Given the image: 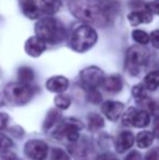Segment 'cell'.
<instances>
[{
    "mask_svg": "<svg viewBox=\"0 0 159 160\" xmlns=\"http://www.w3.org/2000/svg\"><path fill=\"white\" fill-rule=\"evenodd\" d=\"M88 128L91 131H96L99 130V128H104L105 125V121L104 118L102 116L97 113H91L88 114Z\"/></svg>",
    "mask_w": 159,
    "mask_h": 160,
    "instance_id": "cell-22",
    "label": "cell"
},
{
    "mask_svg": "<svg viewBox=\"0 0 159 160\" xmlns=\"http://www.w3.org/2000/svg\"><path fill=\"white\" fill-rule=\"evenodd\" d=\"M132 95L137 100V102H141L144 99L147 98V88L144 84H138L132 88Z\"/></svg>",
    "mask_w": 159,
    "mask_h": 160,
    "instance_id": "cell-25",
    "label": "cell"
},
{
    "mask_svg": "<svg viewBox=\"0 0 159 160\" xmlns=\"http://www.w3.org/2000/svg\"><path fill=\"white\" fill-rule=\"evenodd\" d=\"M12 146H13V142L8 136L0 133V152H6V150H9Z\"/></svg>",
    "mask_w": 159,
    "mask_h": 160,
    "instance_id": "cell-28",
    "label": "cell"
},
{
    "mask_svg": "<svg viewBox=\"0 0 159 160\" xmlns=\"http://www.w3.org/2000/svg\"><path fill=\"white\" fill-rule=\"evenodd\" d=\"M3 105H4V98L1 96V94H0V107H2Z\"/></svg>",
    "mask_w": 159,
    "mask_h": 160,
    "instance_id": "cell-37",
    "label": "cell"
},
{
    "mask_svg": "<svg viewBox=\"0 0 159 160\" xmlns=\"http://www.w3.org/2000/svg\"><path fill=\"white\" fill-rule=\"evenodd\" d=\"M22 11L24 15L31 20L38 19L40 15V8L35 0H23L22 1Z\"/></svg>",
    "mask_w": 159,
    "mask_h": 160,
    "instance_id": "cell-15",
    "label": "cell"
},
{
    "mask_svg": "<svg viewBox=\"0 0 159 160\" xmlns=\"http://www.w3.org/2000/svg\"><path fill=\"white\" fill-rule=\"evenodd\" d=\"M69 80L62 75L51 76L46 82V88L51 93L61 94L69 88Z\"/></svg>",
    "mask_w": 159,
    "mask_h": 160,
    "instance_id": "cell-12",
    "label": "cell"
},
{
    "mask_svg": "<svg viewBox=\"0 0 159 160\" xmlns=\"http://www.w3.org/2000/svg\"><path fill=\"white\" fill-rule=\"evenodd\" d=\"M151 122V118H149V113L146 110H141V111H136L135 117L133 120V127L135 128H145Z\"/></svg>",
    "mask_w": 159,
    "mask_h": 160,
    "instance_id": "cell-20",
    "label": "cell"
},
{
    "mask_svg": "<svg viewBox=\"0 0 159 160\" xmlns=\"http://www.w3.org/2000/svg\"><path fill=\"white\" fill-rule=\"evenodd\" d=\"M147 7H148L149 10L153 12V14L159 15V0H154L151 3L147 4Z\"/></svg>",
    "mask_w": 159,
    "mask_h": 160,
    "instance_id": "cell-33",
    "label": "cell"
},
{
    "mask_svg": "<svg viewBox=\"0 0 159 160\" xmlns=\"http://www.w3.org/2000/svg\"><path fill=\"white\" fill-rule=\"evenodd\" d=\"M40 11H42L46 14H56L61 9L62 2L61 0H40L39 1Z\"/></svg>",
    "mask_w": 159,
    "mask_h": 160,
    "instance_id": "cell-16",
    "label": "cell"
},
{
    "mask_svg": "<svg viewBox=\"0 0 159 160\" xmlns=\"http://www.w3.org/2000/svg\"><path fill=\"white\" fill-rule=\"evenodd\" d=\"M154 134L149 131H142L136 136V144L140 148H147L153 144L154 142Z\"/></svg>",
    "mask_w": 159,
    "mask_h": 160,
    "instance_id": "cell-18",
    "label": "cell"
},
{
    "mask_svg": "<svg viewBox=\"0 0 159 160\" xmlns=\"http://www.w3.org/2000/svg\"><path fill=\"white\" fill-rule=\"evenodd\" d=\"M83 127V123L77 119H67L66 121L60 122V124L53 131L52 135L56 137L66 136L70 142H77L80 137V130Z\"/></svg>",
    "mask_w": 159,
    "mask_h": 160,
    "instance_id": "cell-6",
    "label": "cell"
},
{
    "mask_svg": "<svg viewBox=\"0 0 159 160\" xmlns=\"http://www.w3.org/2000/svg\"><path fill=\"white\" fill-rule=\"evenodd\" d=\"M0 160H21V159L15 154H13L12 152L6 150V152H2L1 156H0Z\"/></svg>",
    "mask_w": 159,
    "mask_h": 160,
    "instance_id": "cell-31",
    "label": "cell"
},
{
    "mask_svg": "<svg viewBox=\"0 0 159 160\" xmlns=\"http://www.w3.org/2000/svg\"><path fill=\"white\" fill-rule=\"evenodd\" d=\"M125 160H142V156L138 152H132L125 157Z\"/></svg>",
    "mask_w": 159,
    "mask_h": 160,
    "instance_id": "cell-35",
    "label": "cell"
},
{
    "mask_svg": "<svg viewBox=\"0 0 159 160\" xmlns=\"http://www.w3.org/2000/svg\"><path fill=\"white\" fill-rule=\"evenodd\" d=\"M97 32L89 24H83L73 30L70 38V46L75 52H85L97 42Z\"/></svg>",
    "mask_w": 159,
    "mask_h": 160,
    "instance_id": "cell-3",
    "label": "cell"
},
{
    "mask_svg": "<svg viewBox=\"0 0 159 160\" xmlns=\"http://www.w3.org/2000/svg\"><path fill=\"white\" fill-rule=\"evenodd\" d=\"M47 42L38 36H31L24 44V50L30 57L37 58L46 50Z\"/></svg>",
    "mask_w": 159,
    "mask_h": 160,
    "instance_id": "cell-9",
    "label": "cell"
},
{
    "mask_svg": "<svg viewBox=\"0 0 159 160\" xmlns=\"http://www.w3.org/2000/svg\"><path fill=\"white\" fill-rule=\"evenodd\" d=\"M122 86L123 82L120 75H110L108 78H105V81L102 83L104 89L109 93H119L122 89Z\"/></svg>",
    "mask_w": 159,
    "mask_h": 160,
    "instance_id": "cell-14",
    "label": "cell"
},
{
    "mask_svg": "<svg viewBox=\"0 0 159 160\" xmlns=\"http://www.w3.org/2000/svg\"><path fill=\"white\" fill-rule=\"evenodd\" d=\"M34 97V88L22 82L10 83L4 87V98L13 106H23Z\"/></svg>",
    "mask_w": 159,
    "mask_h": 160,
    "instance_id": "cell-4",
    "label": "cell"
},
{
    "mask_svg": "<svg viewBox=\"0 0 159 160\" xmlns=\"http://www.w3.org/2000/svg\"><path fill=\"white\" fill-rule=\"evenodd\" d=\"M105 73L102 70L97 67H87L82 70L80 73V78L85 89H95L99 86H102L105 81Z\"/></svg>",
    "mask_w": 159,
    "mask_h": 160,
    "instance_id": "cell-7",
    "label": "cell"
},
{
    "mask_svg": "<svg viewBox=\"0 0 159 160\" xmlns=\"http://www.w3.org/2000/svg\"><path fill=\"white\" fill-rule=\"evenodd\" d=\"M87 98L93 103H99L100 101H102V95L98 93L97 88L88 89V91H87Z\"/></svg>",
    "mask_w": 159,
    "mask_h": 160,
    "instance_id": "cell-29",
    "label": "cell"
},
{
    "mask_svg": "<svg viewBox=\"0 0 159 160\" xmlns=\"http://www.w3.org/2000/svg\"><path fill=\"white\" fill-rule=\"evenodd\" d=\"M24 152L32 160H44L48 155V145L42 139H30L24 145Z\"/></svg>",
    "mask_w": 159,
    "mask_h": 160,
    "instance_id": "cell-8",
    "label": "cell"
},
{
    "mask_svg": "<svg viewBox=\"0 0 159 160\" xmlns=\"http://www.w3.org/2000/svg\"><path fill=\"white\" fill-rule=\"evenodd\" d=\"M145 160H159V147L149 150L145 156Z\"/></svg>",
    "mask_w": 159,
    "mask_h": 160,
    "instance_id": "cell-30",
    "label": "cell"
},
{
    "mask_svg": "<svg viewBox=\"0 0 159 160\" xmlns=\"http://www.w3.org/2000/svg\"><path fill=\"white\" fill-rule=\"evenodd\" d=\"M69 9L80 21L86 24L105 26L108 23V13L99 0H70Z\"/></svg>",
    "mask_w": 159,
    "mask_h": 160,
    "instance_id": "cell-1",
    "label": "cell"
},
{
    "mask_svg": "<svg viewBox=\"0 0 159 160\" xmlns=\"http://www.w3.org/2000/svg\"><path fill=\"white\" fill-rule=\"evenodd\" d=\"M34 71H33L31 68L28 67H22L17 71V78H19L20 82L26 83V84H30L34 80Z\"/></svg>",
    "mask_w": 159,
    "mask_h": 160,
    "instance_id": "cell-21",
    "label": "cell"
},
{
    "mask_svg": "<svg viewBox=\"0 0 159 160\" xmlns=\"http://www.w3.org/2000/svg\"><path fill=\"white\" fill-rule=\"evenodd\" d=\"M134 144V135L130 131H123L116 138V150L120 154L127 152V149L133 146Z\"/></svg>",
    "mask_w": 159,
    "mask_h": 160,
    "instance_id": "cell-13",
    "label": "cell"
},
{
    "mask_svg": "<svg viewBox=\"0 0 159 160\" xmlns=\"http://www.w3.org/2000/svg\"><path fill=\"white\" fill-rule=\"evenodd\" d=\"M124 105L120 101L107 100L102 105V111L107 119L110 121H117L122 114Z\"/></svg>",
    "mask_w": 159,
    "mask_h": 160,
    "instance_id": "cell-11",
    "label": "cell"
},
{
    "mask_svg": "<svg viewBox=\"0 0 159 160\" xmlns=\"http://www.w3.org/2000/svg\"><path fill=\"white\" fill-rule=\"evenodd\" d=\"M35 33L47 44H57L66 37L63 24L56 18H44L38 20L35 25Z\"/></svg>",
    "mask_w": 159,
    "mask_h": 160,
    "instance_id": "cell-2",
    "label": "cell"
},
{
    "mask_svg": "<svg viewBox=\"0 0 159 160\" xmlns=\"http://www.w3.org/2000/svg\"><path fill=\"white\" fill-rule=\"evenodd\" d=\"M51 160H70V156L61 148H52L51 149Z\"/></svg>",
    "mask_w": 159,
    "mask_h": 160,
    "instance_id": "cell-27",
    "label": "cell"
},
{
    "mask_svg": "<svg viewBox=\"0 0 159 160\" xmlns=\"http://www.w3.org/2000/svg\"><path fill=\"white\" fill-rule=\"evenodd\" d=\"M137 110L135 108L131 107L127 110V111L123 113L122 116V123L127 127H133V120H134V117H135V113Z\"/></svg>",
    "mask_w": 159,
    "mask_h": 160,
    "instance_id": "cell-26",
    "label": "cell"
},
{
    "mask_svg": "<svg viewBox=\"0 0 159 160\" xmlns=\"http://www.w3.org/2000/svg\"><path fill=\"white\" fill-rule=\"evenodd\" d=\"M9 122V116L3 112H0V130H3L7 128Z\"/></svg>",
    "mask_w": 159,
    "mask_h": 160,
    "instance_id": "cell-34",
    "label": "cell"
},
{
    "mask_svg": "<svg viewBox=\"0 0 159 160\" xmlns=\"http://www.w3.org/2000/svg\"><path fill=\"white\" fill-rule=\"evenodd\" d=\"M151 42L154 48L159 49V30H156L151 34Z\"/></svg>",
    "mask_w": 159,
    "mask_h": 160,
    "instance_id": "cell-32",
    "label": "cell"
},
{
    "mask_svg": "<svg viewBox=\"0 0 159 160\" xmlns=\"http://www.w3.org/2000/svg\"><path fill=\"white\" fill-rule=\"evenodd\" d=\"M149 53L143 45H134L130 47L125 57V67L132 75H137L142 68L147 63Z\"/></svg>",
    "mask_w": 159,
    "mask_h": 160,
    "instance_id": "cell-5",
    "label": "cell"
},
{
    "mask_svg": "<svg viewBox=\"0 0 159 160\" xmlns=\"http://www.w3.org/2000/svg\"><path fill=\"white\" fill-rule=\"evenodd\" d=\"M144 85L148 91H155L159 87V70L152 71L145 76Z\"/></svg>",
    "mask_w": 159,
    "mask_h": 160,
    "instance_id": "cell-19",
    "label": "cell"
},
{
    "mask_svg": "<svg viewBox=\"0 0 159 160\" xmlns=\"http://www.w3.org/2000/svg\"><path fill=\"white\" fill-rule=\"evenodd\" d=\"M55 105L58 109L60 110H66L71 106V98L70 96L64 95V94H59L56 96L55 98Z\"/></svg>",
    "mask_w": 159,
    "mask_h": 160,
    "instance_id": "cell-24",
    "label": "cell"
},
{
    "mask_svg": "<svg viewBox=\"0 0 159 160\" xmlns=\"http://www.w3.org/2000/svg\"><path fill=\"white\" fill-rule=\"evenodd\" d=\"M132 38L135 42H137L138 45H147L151 42V35H148L145 31L142 30H134L132 32Z\"/></svg>",
    "mask_w": 159,
    "mask_h": 160,
    "instance_id": "cell-23",
    "label": "cell"
},
{
    "mask_svg": "<svg viewBox=\"0 0 159 160\" xmlns=\"http://www.w3.org/2000/svg\"><path fill=\"white\" fill-rule=\"evenodd\" d=\"M60 118H61V113H60L58 110H55V109H51L50 111L47 113L46 116V119L44 121V128L45 131H48V130H51L52 128H55L58 123L60 122Z\"/></svg>",
    "mask_w": 159,
    "mask_h": 160,
    "instance_id": "cell-17",
    "label": "cell"
},
{
    "mask_svg": "<svg viewBox=\"0 0 159 160\" xmlns=\"http://www.w3.org/2000/svg\"><path fill=\"white\" fill-rule=\"evenodd\" d=\"M127 20L132 26H137L140 24H148L153 21V12L147 6H144L140 10L132 11L127 14Z\"/></svg>",
    "mask_w": 159,
    "mask_h": 160,
    "instance_id": "cell-10",
    "label": "cell"
},
{
    "mask_svg": "<svg viewBox=\"0 0 159 160\" xmlns=\"http://www.w3.org/2000/svg\"><path fill=\"white\" fill-rule=\"evenodd\" d=\"M154 136L159 137V117H156L154 120V128H153Z\"/></svg>",
    "mask_w": 159,
    "mask_h": 160,
    "instance_id": "cell-36",
    "label": "cell"
}]
</instances>
